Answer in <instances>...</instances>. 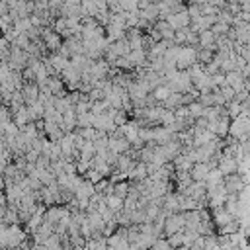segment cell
Listing matches in <instances>:
<instances>
[{
    "label": "cell",
    "mask_w": 250,
    "mask_h": 250,
    "mask_svg": "<svg viewBox=\"0 0 250 250\" xmlns=\"http://www.w3.org/2000/svg\"><path fill=\"white\" fill-rule=\"evenodd\" d=\"M184 225H186L184 215H170V217L166 219V223H164V230H166V234H174V232H178Z\"/></svg>",
    "instance_id": "6"
},
{
    "label": "cell",
    "mask_w": 250,
    "mask_h": 250,
    "mask_svg": "<svg viewBox=\"0 0 250 250\" xmlns=\"http://www.w3.org/2000/svg\"><path fill=\"white\" fill-rule=\"evenodd\" d=\"M232 221V215L227 211V209H221V207H217V211H215V223L223 229L225 225H229Z\"/></svg>",
    "instance_id": "8"
},
{
    "label": "cell",
    "mask_w": 250,
    "mask_h": 250,
    "mask_svg": "<svg viewBox=\"0 0 250 250\" xmlns=\"http://www.w3.org/2000/svg\"><path fill=\"white\" fill-rule=\"evenodd\" d=\"M225 84L230 86L234 92L242 90V88H244V76H242V72L236 70V68L230 70V72H225Z\"/></svg>",
    "instance_id": "3"
},
{
    "label": "cell",
    "mask_w": 250,
    "mask_h": 250,
    "mask_svg": "<svg viewBox=\"0 0 250 250\" xmlns=\"http://www.w3.org/2000/svg\"><path fill=\"white\" fill-rule=\"evenodd\" d=\"M197 61V51L193 47H180L178 57H176V66L178 68H188Z\"/></svg>",
    "instance_id": "1"
},
{
    "label": "cell",
    "mask_w": 250,
    "mask_h": 250,
    "mask_svg": "<svg viewBox=\"0 0 250 250\" xmlns=\"http://www.w3.org/2000/svg\"><path fill=\"white\" fill-rule=\"evenodd\" d=\"M170 92H172V90H170L168 86H156V88H154V98L160 100V102H164V100L170 96Z\"/></svg>",
    "instance_id": "10"
},
{
    "label": "cell",
    "mask_w": 250,
    "mask_h": 250,
    "mask_svg": "<svg viewBox=\"0 0 250 250\" xmlns=\"http://www.w3.org/2000/svg\"><path fill=\"white\" fill-rule=\"evenodd\" d=\"M37 94H39V88L33 84H29V86H25V90H23V100L25 102H35L37 100Z\"/></svg>",
    "instance_id": "9"
},
{
    "label": "cell",
    "mask_w": 250,
    "mask_h": 250,
    "mask_svg": "<svg viewBox=\"0 0 250 250\" xmlns=\"http://www.w3.org/2000/svg\"><path fill=\"white\" fill-rule=\"evenodd\" d=\"M189 20H191V18H189V14H188V12H176V14L172 12V14L168 16V20H166V21L170 23V27H172V29H186V27H188V23H189Z\"/></svg>",
    "instance_id": "2"
},
{
    "label": "cell",
    "mask_w": 250,
    "mask_h": 250,
    "mask_svg": "<svg viewBox=\"0 0 250 250\" xmlns=\"http://www.w3.org/2000/svg\"><path fill=\"white\" fill-rule=\"evenodd\" d=\"M127 191H129V189H127V186H125V184H119V186H115V189H113V193H115V195H119V197H125V195H127Z\"/></svg>",
    "instance_id": "13"
},
{
    "label": "cell",
    "mask_w": 250,
    "mask_h": 250,
    "mask_svg": "<svg viewBox=\"0 0 250 250\" xmlns=\"http://www.w3.org/2000/svg\"><path fill=\"white\" fill-rule=\"evenodd\" d=\"M209 170H211L209 162H195V164L191 166V178H193L195 182H205Z\"/></svg>",
    "instance_id": "7"
},
{
    "label": "cell",
    "mask_w": 250,
    "mask_h": 250,
    "mask_svg": "<svg viewBox=\"0 0 250 250\" xmlns=\"http://www.w3.org/2000/svg\"><path fill=\"white\" fill-rule=\"evenodd\" d=\"M236 166H238V162H236V158L230 156V154H223V156L219 158V162H217V168L223 172V176L234 174V172H236Z\"/></svg>",
    "instance_id": "4"
},
{
    "label": "cell",
    "mask_w": 250,
    "mask_h": 250,
    "mask_svg": "<svg viewBox=\"0 0 250 250\" xmlns=\"http://www.w3.org/2000/svg\"><path fill=\"white\" fill-rule=\"evenodd\" d=\"M45 41H47V45H51L53 49H57V47H61V39H59V35H55V33H45Z\"/></svg>",
    "instance_id": "12"
},
{
    "label": "cell",
    "mask_w": 250,
    "mask_h": 250,
    "mask_svg": "<svg viewBox=\"0 0 250 250\" xmlns=\"http://www.w3.org/2000/svg\"><path fill=\"white\" fill-rule=\"evenodd\" d=\"M223 184H225V189H227V193H238V191L244 188L242 176H240L238 172H234V174H229V176H227V180H225Z\"/></svg>",
    "instance_id": "5"
},
{
    "label": "cell",
    "mask_w": 250,
    "mask_h": 250,
    "mask_svg": "<svg viewBox=\"0 0 250 250\" xmlns=\"http://www.w3.org/2000/svg\"><path fill=\"white\" fill-rule=\"evenodd\" d=\"M242 113V105H240V102H236V100H232L230 102V105H229V117H236V115H240Z\"/></svg>",
    "instance_id": "11"
}]
</instances>
